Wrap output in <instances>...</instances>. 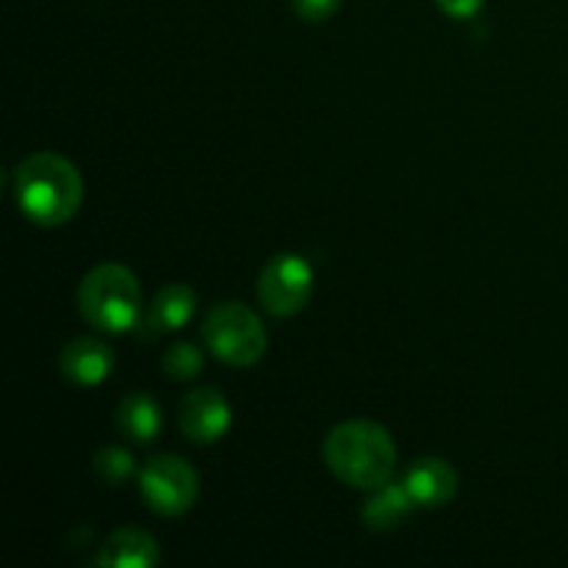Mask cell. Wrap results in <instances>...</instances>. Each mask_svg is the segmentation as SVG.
<instances>
[{
  "mask_svg": "<svg viewBox=\"0 0 568 568\" xmlns=\"http://www.w3.org/2000/svg\"><path fill=\"white\" fill-rule=\"evenodd\" d=\"M325 464L344 486L375 491L397 469V444L392 433L369 419L342 422L325 438Z\"/></svg>",
  "mask_w": 568,
  "mask_h": 568,
  "instance_id": "cell-1",
  "label": "cell"
},
{
  "mask_svg": "<svg viewBox=\"0 0 568 568\" xmlns=\"http://www.w3.org/2000/svg\"><path fill=\"white\" fill-rule=\"evenodd\" d=\"M14 197L28 220L59 227L81 209L83 178L64 155L33 153L14 170Z\"/></svg>",
  "mask_w": 568,
  "mask_h": 568,
  "instance_id": "cell-2",
  "label": "cell"
},
{
  "mask_svg": "<svg viewBox=\"0 0 568 568\" xmlns=\"http://www.w3.org/2000/svg\"><path fill=\"white\" fill-rule=\"evenodd\" d=\"M78 308L83 320L100 333H128L136 327L142 311V288L136 275L122 264H100L78 288Z\"/></svg>",
  "mask_w": 568,
  "mask_h": 568,
  "instance_id": "cell-3",
  "label": "cell"
},
{
  "mask_svg": "<svg viewBox=\"0 0 568 568\" xmlns=\"http://www.w3.org/2000/svg\"><path fill=\"white\" fill-rule=\"evenodd\" d=\"M203 342L222 364L247 369L266 353V327L253 308L242 303H222L205 314Z\"/></svg>",
  "mask_w": 568,
  "mask_h": 568,
  "instance_id": "cell-4",
  "label": "cell"
},
{
  "mask_svg": "<svg viewBox=\"0 0 568 568\" xmlns=\"http://www.w3.org/2000/svg\"><path fill=\"white\" fill-rule=\"evenodd\" d=\"M139 488L150 510L161 516H183L200 494V477L189 460L178 455H155L139 471Z\"/></svg>",
  "mask_w": 568,
  "mask_h": 568,
  "instance_id": "cell-5",
  "label": "cell"
},
{
  "mask_svg": "<svg viewBox=\"0 0 568 568\" xmlns=\"http://www.w3.org/2000/svg\"><path fill=\"white\" fill-rule=\"evenodd\" d=\"M314 294V270L297 253H281L270 258L258 277V303L277 320L300 314Z\"/></svg>",
  "mask_w": 568,
  "mask_h": 568,
  "instance_id": "cell-6",
  "label": "cell"
},
{
  "mask_svg": "<svg viewBox=\"0 0 568 568\" xmlns=\"http://www.w3.org/2000/svg\"><path fill=\"white\" fill-rule=\"evenodd\" d=\"M233 422L231 403L216 388H194L181 399L178 408V425L183 436L194 444H214L227 436Z\"/></svg>",
  "mask_w": 568,
  "mask_h": 568,
  "instance_id": "cell-7",
  "label": "cell"
},
{
  "mask_svg": "<svg viewBox=\"0 0 568 568\" xmlns=\"http://www.w3.org/2000/svg\"><path fill=\"white\" fill-rule=\"evenodd\" d=\"M59 369L72 386H100L114 372V353L100 338H75L59 355Z\"/></svg>",
  "mask_w": 568,
  "mask_h": 568,
  "instance_id": "cell-8",
  "label": "cell"
},
{
  "mask_svg": "<svg viewBox=\"0 0 568 568\" xmlns=\"http://www.w3.org/2000/svg\"><path fill=\"white\" fill-rule=\"evenodd\" d=\"M416 508H444L458 494V471L442 458H422L403 477Z\"/></svg>",
  "mask_w": 568,
  "mask_h": 568,
  "instance_id": "cell-9",
  "label": "cell"
},
{
  "mask_svg": "<svg viewBox=\"0 0 568 568\" xmlns=\"http://www.w3.org/2000/svg\"><path fill=\"white\" fill-rule=\"evenodd\" d=\"M161 560L159 541L139 527H120L98 549L100 568H153Z\"/></svg>",
  "mask_w": 568,
  "mask_h": 568,
  "instance_id": "cell-10",
  "label": "cell"
},
{
  "mask_svg": "<svg viewBox=\"0 0 568 568\" xmlns=\"http://www.w3.org/2000/svg\"><path fill=\"white\" fill-rule=\"evenodd\" d=\"M197 314V294L186 283H170L155 294L148 311L150 333H172L186 327Z\"/></svg>",
  "mask_w": 568,
  "mask_h": 568,
  "instance_id": "cell-11",
  "label": "cell"
},
{
  "mask_svg": "<svg viewBox=\"0 0 568 568\" xmlns=\"http://www.w3.org/2000/svg\"><path fill=\"white\" fill-rule=\"evenodd\" d=\"M161 425H164L161 405L144 392L128 394L120 403V408H116V427L133 444L155 442L161 433Z\"/></svg>",
  "mask_w": 568,
  "mask_h": 568,
  "instance_id": "cell-12",
  "label": "cell"
},
{
  "mask_svg": "<svg viewBox=\"0 0 568 568\" xmlns=\"http://www.w3.org/2000/svg\"><path fill=\"white\" fill-rule=\"evenodd\" d=\"M414 508L416 503L408 494V488H405V483L388 480L372 491V497L364 503L361 516H364V525L369 527V530L383 532L397 527L403 519H408V514Z\"/></svg>",
  "mask_w": 568,
  "mask_h": 568,
  "instance_id": "cell-13",
  "label": "cell"
},
{
  "mask_svg": "<svg viewBox=\"0 0 568 568\" xmlns=\"http://www.w3.org/2000/svg\"><path fill=\"white\" fill-rule=\"evenodd\" d=\"M161 366H164V375L172 377V381H194L203 372V353H200L197 344L178 342L166 349Z\"/></svg>",
  "mask_w": 568,
  "mask_h": 568,
  "instance_id": "cell-14",
  "label": "cell"
},
{
  "mask_svg": "<svg viewBox=\"0 0 568 568\" xmlns=\"http://www.w3.org/2000/svg\"><path fill=\"white\" fill-rule=\"evenodd\" d=\"M94 471L103 483H128L133 475H136V460L128 449L122 447H103L98 455H94Z\"/></svg>",
  "mask_w": 568,
  "mask_h": 568,
  "instance_id": "cell-15",
  "label": "cell"
},
{
  "mask_svg": "<svg viewBox=\"0 0 568 568\" xmlns=\"http://www.w3.org/2000/svg\"><path fill=\"white\" fill-rule=\"evenodd\" d=\"M294 14L305 22H325L338 11L342 0H288Z\"/></svg>",
  "mask_w": 568,
  "mask_h": 568,
  "instance_id": "cell-16",
  "label": "cell"
},
{
  "mask_svg": "<svg viewBox=\"0 0 568 568\" xmlns=\"http://www.w3.org/2000/svg\"><path fill=\"white\" fill-rule=\"evenodd\" d=\"M436 6L455 20H469L486 6V0H436Z\"/></svg>",
  "mask_w": 568,
  "mask_h": 568,
  "instance_id": "cell-17",
  "label": "cell"
}]
</instances>
